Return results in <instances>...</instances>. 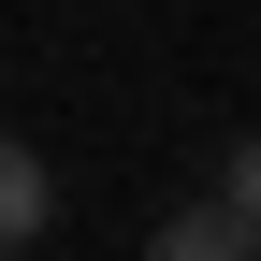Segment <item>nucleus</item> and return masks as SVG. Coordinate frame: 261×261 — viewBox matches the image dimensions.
Wrapping results in <instances>:
<instances>
[{"instance_id":"3","label":"nucleus","mask_w":261,"mask_h":261,"mask_svg":"<svg viewBox=\"0 0 261 261\" xmlns=\"http://www.w3.org/2000/svg\"><path fill=\"white\" fill-rule=\"evenodd\" d=\"M218 203H232V218H247V232H261V130H247V145H232V160H218Z\"/></svg>"},{"instance_id":"1","label":"nucleus","mask_w":261,"mask_h":261,"mask_svg":"<svg viewBox=\"0 0 261 261\" xmlns=\"http://www.w3.org/2000/svg\"><path fill=\"white\" fill-rule=\"evenodd\" d=\"M44 218H58L44 145H15V130H0V261H15V247H44Z\"/></svg>"},{"instance_id":"2","label":"nucleus","mask_w":261,"mask_h":261,"mask_svg":"<svg viewBox=\"0 0 261 261\" xmlns=\"http://www.w3.org/2000/svg\"><path fill=\"white\" fill-rule=\"evenodd\" d=\"M145 261H261V232H247L232 203H174V218H160V247H145Z\"/></svg>"}]
</instances>
